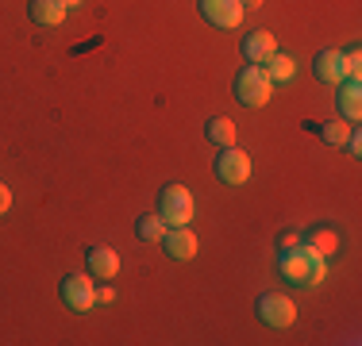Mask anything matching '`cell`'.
<instances>
[{
	"instance_id": "obj_16",
	"label": "cell",
	"mask_w": 362,
	"mask_h": 346,
	"mask_svg": "<svg viewBox=\"0 0 362 346\" xmlns=\"http://www.w3.org/2000/svg\"><path fill=\"white\" fill-rule=\"evenodd\" d=\"M235 124H231V119H212V124H209V138H212V143H216V146H235Z\"/></svg>"
},
{
	"instance_id": "obj_11",
	"label": "cell",
	"mask_w": 362,
	"mask_h": 346,
	"mask_svg": "<svg viewBox=\"0 0 362 346\" xmlns=\"http://www.w3.org/2000/svg\"><path fill=\"white\" fill-rule=\"evenodd\" d=\"M119 273V254L108 246H97L89 250V277L93 281H112V277Z\"/></svg>"
},
{
	"instance_id": "obj_15",
	"label": "cell",
	"mask_w": 362,
	"mask_h": 346,
	"mask_svg": "<svg viewBox=\"0 0 362 346\" xmlns=\"http://www.w3.org/2000/svg\"><path fill=\"white\" fill-rule=\"evenodd\" d=\"M308 246H313L320 258H327V254H335V250H339V235H335V231H327V227H320V231H313V235H308Z\"/></svg>"
},
{
	"instance_id": "obj_7",
	"label": "cell",
	"mask_w": 362,
	"mask_h": 346,
	"mask_svg": "<svg viewBox=\"0 0 362 346\" xmlns=\"http://www.w3.org/2000/svg\"><path fill=\"white\" fill-rule=\"evenodd\" d=\"M201 16L216 28H239L243 23V0H201Z\"/></svg>"
},
{
	"instance_id": "obj_17",
	"label": "cell",
	"mask_w": 362,
	"mask_h": 346,
	"mask_svg": "<svg viewBox=\"0 0 362 346\" xmlns=\"http://www.w3.org/2000/svg\"><path fill=\"white\" fill-rule=\"evenodd\" d=\"M162 235H166L162 215H143V220H139V239L143 242H162Z\"/></svg>"
},
{
	"instance_id": "obj_19",
	"label": "cell",
	"mask_w": 362,
	"mask_h": 346,
	"mask_svg": "<svg viewBox=\"0 0 362 346\" xmlns=\"http://www.w3.org/2000/svg\"><path fill=\"white\" fill-rule=\"evenodd\" d=\"M343 66H347V77H355V81H358V73H362V54H358V50H347V54H343Z\"/></svg>"
},
{
	"instance_id": "obj_23",
	"label": "cell",
	"mask_w": 362,
	"mask_h": 346,
	"mask_svg": "<svg viewBox=\"0 0 362 346\" xmlns=\"http://www.w3.org/2000/svg\"><path fill=\"white\" fill-rule=\"evenodd\" d=\"M243 8H262V0H243Z\"/></svg>"
},
{
	"instance_id": "obj_5",
	"label": "cell",
	"mask_w": 362,
	"mask_h": 346,
	"mask_svg": "<svg viewBox=\"0 0 362 346\" xmlns=\"http://www.w3.org/2000/svg\"><path fill=\"white\" fill-rule=\"evenodd\" d=\"M62 300H66V308H74V311H93V304H97V289H93V277L70 273V277L62 281Z\"/></svg>"
},
{
	"instance_id": "obj_14",
	"label": "cell",
	"mask_w": 362,
	"mask_h": 346,
	"mask_svg": "<svg viewBox=\"0 0 362 346\" xmlns=\"http://www.w3.org/2000/svg\"><path fill=\"white\" fill-rule=\"evenodd\" d=\"M262 69H266V77H270V81H293V73H297V66H293V58L289 54H278V50H274L270 58H266L262 62Z\"/></svg>"
},
{
	"instance_id": "obj_1",
	"label": "cell",
	"mask_w": 362,
	"mask_h": 346,
	"mask_svg": "<svg viewBox=\"0 0 362 346\" xmlns=\"http://www.w3.org/2000/svg\"><path fill=\"white\" fill-rule=\"evenodd\" d=\"M278 270L289 285H320L324 281V258L316 254L308 242H297V246L281 250Z\"/></svg>"
},
{
	"instance_id": "obj_24",
	"label": "cell",
	"mask_w": 362,
	"mask_h": 346,
	"mask_svg": "<svg viewBox=\"0 0 362 346\" xmlns=\"http://www.w3.org/2000/svg\"><path fill=\"white\" fill-rule=\"evenodd\" d=\"M62 4H66V8H77V4H81V0H62Z\"/></svg>"
},
{
	"instance_id": "obj_4",
	"label": "cell",
	"mask_w": 362,
	"mask_h": 346,
	"mask_svg": "<svg viewBox=\"0 0 362 346\" xmlns=\"http://www.w3.org/2000/svg\"><path fill=\"white\" fill-rule=\"evenodd\" d=\"M216 177L223 185H247V177H251V158H247V150L223 146V154L216 158Z\"/></svg>"
},
{
	"instance_id": "obj_20",
	"label": "cell",
	"mask_w": 362,
	"mask_h": 346,
	"mask_svg": "<svg viewBox=\"0 0 362 346\" xmlns=\"http://www.w3.org/2000/svg\"><path fill=\"white\" fill-rule=\"evenodd\" d=\"M8 208H12V189H8V185H0V215H4Z\"/></svg>"
},
{
	"instance_id": "obj_18",
	"label": "cell",
	"mask_w": 362,
	"mask_h": 346,
	"mask_svg": "<svg viewBox=\"0 0 362 346\" xmlns=\"http://www.w3.org/2000/svg\"><path fill=\"white\" fill-rule=\"evenodd\" d=\"M324 143L327 146H343V143H347V135H351V124H347V119H332V124H324Z\"/></svg>"
},
{
	"instance_id": "obj_6",
	"label": "cell",
	"mask_w": 362,
	"mask_h": 346,
	"mask_svg": "<svg viewBox=\"0 0 362 346\" xmlns=\"http://www.w3.org/2000/svg\"><path fill=\"white\" fill-rule=\"evenodd\" d=\"M258 316H262V323H266V327H289L293 319H297V304H293L289 297L266 292V297L258 300Z\"/></svg>"
},
{
	"instance_id": "obj_10",
	"label": "cell",
	"mask_w": 362,
	"mask_h": 346,
	"mask_svg": "<svg viewBox=\"0 0 362 346\" xmlns=\"http://www.w3.org/2000/svg\"><path fill=\"white\" fill-rule=\"evenodd\" d=\"M313 69H316V77H320L324 85H339V81H347V66H343V54L339 50H320L316 54V62H313Z\"/></svg>"
},
{
	"instance_id": "obj_3",
	"label": "cell",
	"mask_w": 362,
	"mask_h": 346,
	"mask_svg": "<svg viewBox=\"0 0 362 346\" xmlns=\"http://www.w3.org/2000/svg\"><path fill=\"white\" fill-rule=\"evenodd\" d=\"M158 215H162V223H166V227H189V220H193V193H189L185 185L162 189Z\"/></svg>"
},
{
	"instance_id": "obj_2",
	"label": "cell",
	"mask_w": 362,
	"mask_h": 346,
	"mask_svg": "<svg viewBox=\"0 0 362 346\" xmlns=\"http://www.w3.org/2000/svg\"><path fill=\"white\" fill-rule=\"evenodd\" d=\"M274 97V81L266 77L262 66H243L235 77V100L247 104V108H262L266 100Z\"/></svg>"
},
{
	"instance_id": "obj_22",
	"label": "cell",
	"mask_w": 362,
	"mask_h": 346,
	"mask_svg": "<svg viewBox=\"0 0 362 346\" xmlns=\"http://www.w3.org/2000/svg\"><path fill=\"white\" fill-rule=\"evenodd\" d=\"M112 300H116V292H112V289H100L97 292V304H112Z\"/></svg>"
},
{
	"instance_id": "obj_12",
	"label": "cell",
	"mask_w": 362,
	"mask_h": 346,
	"mask_svg": "<svg viewBox=\"0 0 362 346\" xmlns=\"http://www.w3.org/2000/svg\"><path fill=\"white\" fill-rule=\"evenodd\" d=\"M274 50H278V42H274L270 31H251V35L243 39V58H247L251 66H262L266 58L274 54Z\"/></svg>"
},
{
	"instance_id": "obj_9",
	"label": "cell",
	"mask_w": 362,
	"mask_h": 346,
	"mask_svg": "<svg viewBox=\"0 0 362 346\" xmlns=\"http://www.w3.org/2000/svg\"><path fill=\"white\" fill-rule=\"evenodd\" d=\"M162 246H166L170 258H177V262H189V258L197 254V235L189 227H166V235H162Z\"/></svg>"
},
{
	"instance_id": "obj_21",
	"label": "cell",
	"mask_w": 362,
	"mask_h": 346,
	"mask_svg": "<svg viewBox=\"0 0 362 346\" xmlns=\"http://www.w3.org/2000/svg\"><path fill=\"white\" fill-rule=\"evenodd\" d=\"M297 242H300V235H297V231H286V235H281V250L297 246Z\"/></svg>"
},
{
	"instance_id": "obj_8",
	"label": "cell",
	"mask_w": 362,
	"mask_h": 346,
	"mask_svg": "<svg viewBox=\"0 0 362 346\" xmlns=\"http://www.w3.org/2000/svg\"><path fill=\"white\" fill-rule=\"evenodd\" d=\"M335 104H339V116L347 119V124H358V116H362V85L355 81V77H347V81H339L335 85Z\"/></svg>"
},
{
	"instance_id": "obj_13",
	"label": "cell",
	"mask_w": 362,
	"mask_h": 346,
	"mask_svg": "<svg viewBox=\"0 0 362 346\" xmlns=\"http://www.w3.org/2000/svg\"><path fill=\"white\" fill-rule=\"evenodd\" d=\"M28 12H31V20H35V23H42V28H58L70 8H66L62 0H31Z\"/></svg>"
}]
</instances>
